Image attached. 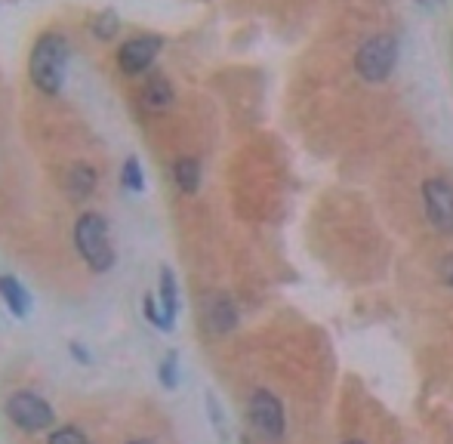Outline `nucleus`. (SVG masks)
Instances as JSON below:
<instances>
[{
  "label": "nucleus",
  "mask_w": 453,
  "mask_h": 444,
  "mask_svg": "<svg viewBox=\"0 0 453 444\" xmlns=\"http://www.w3.org/2000/svg\"><path fill=\"white\" fill-rule=\"evenodd\" d=\"M68 41L59 31H43L28 56V78L43 96H59L68 68Z\"/></svg>",
  "instance_id": "f257e3e1"
},
{
  "label": "nucleus",
  "mask_w": 453,
  "mask_h": 444,
  "mask_svg": "<svg viewBox=\"0 0 453 444\" xmlns=\"http://www.w3.org/2000/svg\"><path fill=\"white\" fill-rule=\"evenodd\" d=\"M74 247H78L81 259L87 269L96 275H105L114 265V247L108 241V222L102 213H84L74 222Z\"/></svg>",
  "instance_id": "f03ea898"
},
{
  "label": "nucleus",
  "mask_w": 453,
  "mask_h": 444,
  "mask_svg": "<svg viewBox=\"0 0 453 444\" xmlns=\"http://www.w3.org/2000/svg\"><path fill=\"white\" fill-rule=\"evenodd\" d=\"M395 62H398V41L392 34H376L361 43L358 56H355V68L367 84H380L392 74Z\"/></svg>",
  "instance_id": "7ed1b4c3"
},
{
  "label": "nucleus",
  "mask_w": 453,
  "mask_h": 444,
  "mask_svg": "<svg viewBox=\"0 0 453 444\" xmlns=\"http://www.w3.org/2000/svg\"><path fill=\"white\" fill-rule=\"evenodd\" d=\"M4 410L12 426L22 429V433H43V429H50L56 423L53 408H50L41 395H35V392H28V389L12 392V395L6 398Z\"/></svg>",
  "instance_id": "20e7f679"
},
{
  "label": "nucleus",
  "mask_w": 453,
  "mask_h": 444,
  "mask_svg": "<svg viewBox=\"0 0 453 444\" xmlns=\"http://www.w3.org/2000/svg\"><path fill=\"white\" fill-rule=\"evenodd\" d=\"M247 417L250 426L263 435L265 441H280L284 439V404L278 402V395H272L269 389H257L247 402Z\"/></svg>",
  "instance_id": "39448f33"
},
{
  "label": "nucleus",
  "mask_w": 453,
  "mask_h": 444,
  "mask_svg": "<svg viewBox=\"0 0 453 444\" xmlns=\"http://www.w3.org/2000/svg\"><path fill=\"white\" fill-rule=\"evenodd\" d=\"M423 204L426 217L438 234H453V186L448 180H426L423 182Z\"/></svg>",
  "instance_id": "423d86ee"
},
{
  "label": "nucleus",
  "mask_w": 453,
  "mask_h": 444,
  "mask_svg": "<svg viewBox=\"0 0 453 444\" xmlns=\"http://www.w3.org/2000/svg\"><path fill=\"white\" fill-rule=\"evenodd\" d=\"M161 47H164V41L157 34L130 37V41L120 43V50H118V68L124 74H130V78H136V74H145L151 65H155Z\"/></svg>",
  "instance_id": "0eeeda50"
},
{
  "label": "nucleus",
  "mask_w": 453,
  "mask_h": 444,
  "mask_svg": "<svg viewBox=\"0 0 453 444\" xmlns=\"http://www.w3.org/2000/svg\"><path fill=\"white\" fill-rule=\"evenodd\" d=\"M139 99H142V105L149 111H167L176 99V90L164 74H149L145 84H142V93H139Z\"/></svg>",
  "instance_id": "6e6552de"
},
{
  "label": "nucleus",
  "mask_w": 453,
  "mask_h": 444,
  "mask_svg": "<svg viewBox=\"0 0 453 444\" xmlns=\"http://www.w3.org/2000/svg\"><path fill=\"white\" fill-rule=\"evenodd\" d=\"M0 300H4L6 312L12 315V318H28L31 312V296L28 290H25V284L19 281V278L12 275H0Z\"/></svg>",
  "instance_id": "1a4fd4ad"
},
{
  "label": "nucleus",
  "mask_w": 453,
  "mask_h": 444,
  "mask_svg": "<svg viewBox=\"0 0 453 444\" xmlns=\"http://www.w3.org/2000/svg\"><path fill=\"white\" fill-rule=\"evenodd\" d=\"M207 321L216 333H228L238 325V309H234L232 296L226 294H213L207 300Z\"/></svg>",
  "instance_id": "9d476101"
},
{
  "label": "nucleus",
  "mask_w": 453,
  "mask_h": 444,
  "mask_svg": "<svg viewBox=\"0 0 453 444\" xmlns=\"http://www.w3.org/2000/svg\"><path fill=\"white\" fill-rule=\"evenodd\" d=\"M157 306H161V315L167 321V327L173 331V321L180 315V287H176V275L164 265L161 278H157Z\"/></svg>",
  "instance_id": "9b49d317"
},
{
  "label": "nucleus",
  "mask_w": 453,
  "mask_h": 444,
  "mask_svg": "<svg viewBox=\"0 0 453 444\" xmlns=\"http://www.w3.org/2000/svg\"><path fill=\"white\" fill-rule=\"evenodd\" d=\"M99 186V173L90 167V164H72L65 170V188L74 201H87Z\"/></svg>",
  "instance_id": "f8f14e48"
},
{
  "label": "nucleus",
  "mask_w": 453,
  "mask_h": 444,
  "mask_svg": "<svg viewBox=\"0 0 453 444\" xmlns=\"http://www.w3.org/2000/svg\"><path fill=\"white\" fill-rule=\"evenodd\" d=\"M173 180L182 195H195L201 188V161L197 157H180L173 164Z\"/></svg>",
  "instance_id": "ddd939ff"
},
{
  "label": "nucleus",
  "mask_w": 453,
  "mask_h": 444,
  "mask_svg": "<svg viewBox=\"0 0 453 444\" xmlns=\"http://www.w3.org/2000/svg\"><path fill=\"white\" fill-rule=\"evenodd\" d=\"M120 182H124V188L133 195L145 192V176H142V164H139V157H127L124 167H120Z\"/></svg>",
  "instance_id": "4468645a"
},
{
  "label": "nucleus",
  "mask_w": 453,
  "mask_h": 444,
  "mask_svg": "<svg viewBox=\"0 0 453 444\" xmlns=\"http://www.w3.org/2000/svg\"><path fill=\"white\" fill-rule=\"evenodd\" d=\"M90 31L99 37V41H114V37H118V31H120V16L114 10H102L99 16L93 19Z\"/></svg>",
  "instance_id": "2eb2a0df"
},
{
  "label": "nucleus",
  "mask_w": 453,
  "mask_h": 444,
  "mask_svg": "<svg viewBox=\"0 0 453 444\" xmlns=\"http://www.w3.org/2000/svg\"><path fill=\"white\" fill-rule=\"evenodd\" d=\"M161 386H167V389H176L180 386V358H176V352H170L167 358L161 361Z\"/></svg>",
  "instance_id": "dca6fc26"
},
{
  "label": "nucleus",
  "mask_w": 453,
  "mask_h": 444,
  "mask_svg": "<svg viewBox=\"0 0 453 444\" xmlns=\"http://www.w3.org/2000/svg\"><path fill=\"white\" fill-rule=\"evenodd\" d=\"M47 444H90V441H87V435L78 426H59L50 433Z\"/></svg>",
  "instance_id": "f3484780"
},
{
  "label": "nucleus",
  "mask_w": 453,
  "mask_h": 444,
  "mask_svg": "<svg viewBox=\"0 0 453 444\" xmlns=\"http://www.w3.org/2000/svg\"><path fill=\"white\" fill-rule=\"evenodd\" d=\"M142 312H145V318H149L151 325L157 327V331H170V327H167V321H164L161 306H157V300H155V296H145V300H142Z\"/></svg>",
  "instance_id": "a211bd4d"
},
{
  "label": "nucleus",
  "mask_w": 453,
  "mask_h": 444,
  "mask_svg": "<svg viewBox=\"0 0 453 444\" xmlns=\"http://www.w3.org/2000/svg\"><path fill=\"white\" fill-rule=\"evenodd\" d=\"M441 281L448 284V287H453V253L441 259Z\"/></svg>",
  "instance_id": "6ab92c4d"
},
{
  "label": "nucleus",
  "mask_w": 453,
  "mask_h": 444,
  "mask_svg": "<svg viewBox=\"0 0 453 444\" xmlns=\"http://www.w3.org/2000/svg\"><path fill=\"white\" fill-rule=\"evenodd\" d=\"M72 352H74V358H78L81 364H90V355H87L84 348H81V342H72Z\"/></svg>",
  "instance_id": "aec40b11"
},
{
  "label": "nucleus",
  "mask_w": 453,
  "mask_h": 444,
  "mask_svg": "<svg viewBox=\"0 0 453 444\" xmlns=\"http://www.w3.org/2000/svg\"><path fill=\"white\" fill-rule=\"evenodd\" d=\"M130 444H151V441H130Z\"/></svg>",
  "instance_id": "412c9836"
},
{
  "label": "nucleus",
  "mask_w": 453,
  "mask_h": 444,
  "mask_svg": "<svg viewBox=\"0 0 453 444\" xmlns=\"http://www.w3.org/2000/svg\"><path fill=\"white\" fill-rule=\"evenodd\" d=\"M346 444H364V441H346Z\"/></svg>",
  "instance_id": "4be33fe9"
}]
</instances>
